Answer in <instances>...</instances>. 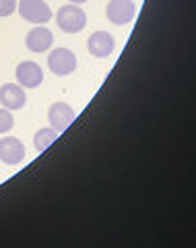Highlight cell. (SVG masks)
Returning a JSON list of instances; mask_svg holds the SVG:
<instances>
[{
  "label": "cell",
  "instance_id": "7a4b0ae2",
  "mask_svg": "<svg viewBox=\"0 0 196 248\" xmlns=\"http://www.w3.org/2000/svg\"><path fill=\"white\" fill-rule=\"evenodd\" d=\"M48 66L56 77H66L76 71V56L68 48H54L48 54Z\"/></svg>",
  "mask_w": 196,
  "mask_h": 248
},
{
  "label": "cell",
  "instance_id": "8fae6325",
  "mask_svg": "<svg viewBox=\"0 0 196 248\" xmlns=\"http://www.w3.org/2000/svg\"><path fill=\"white\" fill-rule=\"evenodd\" d=\"M58 137H60V133H56L52 126H48V128H39L37 133H35V137H33V145H35V151L37 153H44L48 147H52L54 143L58 141Z\"/></svg>",
  "mask_w": 196,
  "mask_h": 248
},
{
  "label": "cell",
  "instance_id": "30bf717a",
  "mask_svg": "<svg viewBox=\"0 0 196 248\" xmlns=\"http://www.w3.org/2000/svg\"><path fill=\"white\" fill-rule=\"evenodd\" d=\"M87 48H89L91 56L107 58V56H112V52L116 48V42H114L112 33H107V31H95V33H91V37H89Z\"/></svg>",
  "mask_w": 196,
  "mask_h": 248
},
{
  "label": "cell",
  "instance_id": "3957f363",
  "mask_svg": "<svg viewBox=\"0 0 196 248\" xmlns=\"http://www.w3.org/2000/svg\"><path fill=\"white\" fill-rule=\"evenodd\" d=\"M17 11L25 21L35 23V25H44L52 19V9L44 0H21L17 4Z\"/></svg>",
  "mask_w": 196,
  "mask_h": 248
},
{
  "label": "cell",
  "instance_id": "52a82bcc",
  "mask_svg": "<svg viewBox=\"0 0 196 248\" xmlns=\"http://www.w3.org/2000/svg\"><path fill=\"white\" fill-rule=\"evenodd\" d=\"M0 104L6 110H21L27 104V93L19 83H4L0 87Z\"/></svg>",
  "mask_w": 196,
  "mask_h": 248
},
{
  "label": "cell",
  "instance_id": "8992f818",
  "mask_svg": "<svg viewBox=\"0 0 196 248\" xmlns=\"http://www.w3.org/2000/svg\"><path fill=\"white\" fill-rule=\"evenodd\" d=\"M15 77H17V81H19V85L23 89H35V87H39V85L44 83L42 66L35 64V62H31V60L21 62V64L17 66Z\"/></svg>",
  "mask_w": 196,
  "mask_h": 248
},
{
  "label": "cell",
  "instance_id": "277c9868",
  "mask_svg": "<svg viewBox=\"0 0 196 248\" xmlns=\"http://www.w3.org/2000/svg\"><path fill=\"white\" fill-rule=\"evenodd\" d=\"M136 15V6L132 0H112L106 9V17L114 25H128Z\"/></svg>",
  "mask_w": 196,
  "mask_h": 248
},
{
  "label": "cell",
  "instance_id": "ba28073f",
  "mask_svg": "<svg viewBox=\"0 0 196 248\" xmlns=\"http://www.w3.org/2000/svg\"><path fill=\"white\" fill-rule=\"evenodd\" d=\"M25 159V145L15 137H4L0 141V161L6 166H17Z\"/></svg>",
  "mask_w": 196,
  "mask_h": 248
},
{
  "label": "cell",
  "instance_id": "7c38bea8",
  "mask_svg": "<svg viewBox=\"0 0 196 248\" xmlns=\"http://www.w3.org/2000/svg\"><path fill=\"white\" fill-rule=\"evenodd\" d=\"M15 126V118L11 110H6V108H0V135L9 133V130Z\"/></svg>",
  "mask_w": 196,
  "mask_h": 248
},
{
  "label": "cell",
  "instance_id": "6da1fadb",
  "mask_svg": "<svg viewBox=\"0 0 196 248\" xmlns=\"http://www.w3.org/2000/svg\"><path fill=\"white\" fill-rule=\"evenodd\" d=\"M56 23L64 33H78L87 25V15L78 4H64L60 6V11L56 13Z\"/></svg>",
  "mask_w": 196,
  "mask_h": 248
},
{
  "label": "cell",
  "instance_id": "4fadbf2b",
  "mask_svg": "<svg viewBox=\"0 0 196 248\" xmlns=\"http://www.w3.org/2000/svg\"><path fill=\"white\" fill-rule=\"evenodd\" d=\"M17 11V0H0V17H11Z\"/></svg>",
  "mask_w": 196,
  "mask_h": 248
},
{
  "label": "cell",
  "instance_id": "9c48e42d",
  "mask_svg": "<svg viewBox=\"0 0 196 248\" xmlns=\"http://www.w3.org/2000/svg\"><path fill=\"white\" fill-rule=\"evenodd\" d=\"M52 44H54V35H52V31L48 27H44V25H37L33 27L27 33L25 37V46H27V50L31 52H35V54H42V52H48L52 48Z\"/></svg>",
  "mask_w": 196,
  "mask_h": 248
},
{
  "label": "cell",
  "instance_id": "5bb4252c",
  "mask_svg": "<svg viewBox=\"0 0 196 248\" xmlns=\"http://www.w3.org/2000/svg\"><path fill=\"white\" fill-rule=\"evenodd\" d=\"M68 2H73V4H83V2H87V0H68Z\"/></svg>",
  "mask_w": 196,
  "mask_h": 248
},
{
  "label": "cell",
  "instance_id": "5b68a950",
  "mask_svg": "<svg viewBox=\"0 0 196 248\" xmlns=\"http://www.w3.org/2000/svg\"><path fill=\"white\" fill-rule=\"evenodd\" d=\"M76 118V112L64 102H56L50 106L48 110V120H50V126L56 130V133H64V130L75 122Z\"/></svg>",
  "mask_w": 196,
  "mask_h": 248
}]
</instances>
